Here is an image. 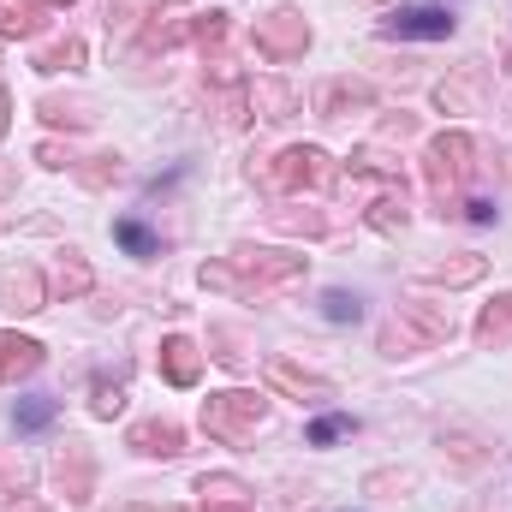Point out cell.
Instances as JSON below:
<instances>
[{
    "label": "cell",
    "mask_w": 512,
    "mask_h": 512,
    "mask_svg": "<svg viewBox=\"0 0 512 512\" xmlns=\"http://www.w3.org/2000/svg\"><path fill=\"white\" fill-rule=\"evenodd\" d=\"M251 179L262 185H274V191H322L328 179H334V161H328V149H316V143H304V149H286V155H274V167H262Z\"/></svg>",
    "instance_id": "3957f363"
},
{
    "label": "cell",
    "mask_w": 512,
    "mask_h": 512,
    "mask_svg": "<svg viewBox=\"0 0 512 512\" xmlns=\"http://www.w3.org/2000/svg\"><path fill=\"white\" fill-rule=\"evenodd\" d=\"M114 239H120L131 256H155V251H161V239H155L143 221H114Z\"/></svg>",
    "instance_id": "d4e9b609"
},
{
    "label": "cell",
    "mask_w": 512,
    "mask_h": 512,
    "mask_svg": "<svg viewBox=\"0 0 512 512\" xmlns=\"http://www.w3.org/2000/svg\"><path fill=\"white\" fill-rule=\"evenodd\" d=\"M268 382L280 387V393H292V399H328V382H322V376H304V370H292L286 358L268 364Z\"/></svg>",
    "instance_id": "5bb4252c"
},
{
    "label": "cell",
    "mask_w": 512,
    "mask_h": 512,
    "mask_svg": "<svg viewBox=\"0 0 512 512\" xmlns=\"http://www.w3.org/2000/svg\"><path fill=\"white\" fill-rule=\"evenodd\" d=\"M197 495H203V501H215V507H251V489H245L239 477H227V471L197 477Z\"/></svg>",
    "instance_id": "ac0fdd59"
},
{
    "label": "cell",
    "mask_w": 512,
    "mask_h": 512,
    "mask_svg": "<svg viewBox=\"0 0 512 512\" xmlns=\"http://www.w3.org/2000/svg\"><path fill=\"white\" fill-rule=\"evenodd\" d=\"M423 173H429V185L447 197V191L471 173V137H465V131H441V137L429 143V155H423Z\"/></svg>",
    "instance_id": "5b68a950"
},
{
    "label": "cell",
    "mask_w": 512,
    "mask_h": 512,
    "mask_svg": "<svg viewBox=\"0 0 512 512\" xmlns=\"http://www.w3.org/2000/svg\"><path fill=\"white\" fill-rule=\"evenodd\" d=\"M370 102H376V90H370L364 78H334L316 108H322V114H346V108H370Z\"/></svg>",
    "instance_id": "4fadbf2b"
},
{
    "label": "cell",
    "mask_w": 512,
    "mask_h": 512,
    "mask_svg": "<svg viewBox=\"0 0 512 512\" xmlns=\"http://www.w3.org/2000/svg\"><path fill=\"white\" fill-rule=\"evenodd\" d=\"M322 316H328V322H358V316H364V298L346 292V286H328V292H322Z\"/></svg>",
    "instance_id": "603a6c76"
},
{
    "label": "cell",
    "mask_w": 512,
    "mask_h": 512,
    "mask_svg": "<svg viewBox=\"0 0 512 512\" xmlns=\"http://www.w3.org/2000/svg\"><path fill=\"white\" fill-rule=\"evenodd\" d=\"M90 411H96V417H120V411H126V387L108 382V376H96V387H90Z\"/></svg>",
    "instance_id": "484cf974"
},
{
    "label": "cell",
    "mask_w": 512,
    "mask_h": 512,
    "mask_svg": "<svg viewBox=\"0 0 512 512\" xmlns=\"http://www.w3.org/2000/svg\"><path fill=\"white\" fill-rule=\"evenodd\" d=\"M6 114H12V96L0 90V137H6Z\"/></svg>",
    "instance_id": "1f68e13d"
},
{
    "label": "cell",
    "mask_w": 512,
    "mask_h": 512,
    "mask_svg": "<svg viewBox=\"0 0 512 512\" xmlns=\"http://www.w3.org/2000/svg\"><path fill=\"white\" fill-rule=\"evenodd\" d=\"M131 512H143V507H131Z\"/></svg>",
    "instance_id": "8d00e7d4"
},
{
    "label": "cell",
    "mask_w": 512,
    "mask_h": 512,
    "mask_svg": "<svg viewBox=\"0 0 512 512\" xmlns=\"http://www.w3.org/2000/svg\"><path fill=\"white\" fill-rule=\"evenodd\" d=\"M465 215H471V221H477V227H489V221H495V215H501V209H495V203H489V197H477V203H465Z\"/></svg>",
    "instance_id": "4dcf8cb0"
},
{
    "label": "cell",
    "mask_w": 512,
    "mask_h": 512,
    "mask_svg": "<svg viewBox=\"0 0 512 512\" xmlns=\"http://www.w3.org/2000/svg\"><path fill=\"white\" fill-rule=\"evenodd\" d=\"M459 30V18L447 6H399L382 18V36H417V42H447Z\"/></svg>",
    "instance_id": "8992f818"
},
{
    "label": "cell",
    "mask_w": 512,
    "mask_h": 512,
    "mask_svg": "<svg viewBox=\"0 0 512 512\" xmlns=\"http://www.w3.org/2000/svg\"><path fill=\"white\" fill-rule=\"evenodd\" d=\"M54 292H60V298H84V292H90V268L78 262V251H66V262L54 268Z\"/></svg>",
    "instance_id": "44dd1931"
},
{
    "label": "cell",
    "mask_w": 512,
    "mask_h": 512,
    "mask_svg": "<svg viewBox=\"0 0 512 512\" xmlns=\"http://www.w3.org/2000/svg\"><path fill=\"white\" fill-rule=\"evenodd\" d=\"M72 66H84V42H54L48 54H36V72H72Z\"/></svg>",
    "instance_id": "cb8c5ba5"
},
{
    "label": "cell",
    "mask_w": 512,
    "mask_h": 512,
    "mask_svg": "<svg viewBox=\"0 0 512 512\" xmlns=\"http://www.w3.org/2000/svg\"><path fill=\"white\" fill-rule=\"evenodd\" d=\"M126 447H137L143 459H179L185 453V429L173 417H149V423H131Z\"/></svg>",
    "instance_id": "52a82bcc"
},
{
    "label": "cell",
    "mask_w": 512,
    "mask_h": 512,
    "mask_svg": "<svg viewBox=\"0 0 512 512\" xmlns=\"http://www.w3.org/2000/svg\"><path fill=\"white\" fill-rule=\"evenodd\" d=\"M6 298H12V310H42V304H48L42 274H36V268H12V274H6Z\"/></svg>",
    "instance_id": "e0dca14e"
},
{
    "label": "cell",
    "mask_w": 512,
    "mask_h": 512,
    "mask_svg": "<svg viewBox=\"0 0 512 512\" xmlns=\"http://www.w3.org/2000/svg\"><path fill=\"white\" fill-rule=\"evenodd\" d=\"M203 512H245V507H215V501H203Z\"/></svg>",
    "instance_id": "836d02e7"
},
{
    "label": "cell",
    "mask_w": 512,
    "mask_h": 512,
    "mask_svg": "<svg viewBox=\"0 0 512 512\" xmlns=\"http://www.w3.org/2000/svg\"><path fill=\"white\" fill-rule=\"evenodd\" d=\"M54 477H60L66 501H78V507H84V501H90V489H96V483H90V477H96V471H90V453H84L78 441H72V447L54 459Z\"/></svg>",
    "instance_id": "8fae6325"
},
{
    "label": "cell",
    "mask_w": 512,
    "mask_h": 512,
    "mask_svg": "<svg viewBox=\"0 0 512 512\" xmlns=\"http://www.w3.org/2000/svg\"><path fill=\"white\" fill-rule=\"evenodd\" d=\"M0 191H12V179H6V173H0Z\"/></svg>",
    "instance_id": "e575fe53"
},
{
    "label": "cell",
    "mask_w": 512,
    "mask_h": 512,
    "mask_svg": "<svg viewBox=\"0 0 512 512\" xmlns=\"http://www.w3.org/2000/svg\"><path fill=\"white\" fill-rule=\"evenodd\" d=\"M399 310H405V316H411V322H417V328H423V340H429V346H435V340H447V334H453V322H447V316H441V310H429V304H423V298H405V304H399Z\"/></svg>",
    "instance_id": "ffe728a7"
},
{
    "label": "cell",
    "mask_w": 512,
    "mask_h": 512,
    "mask_svg": "<svg viewBox=\"0 0 512 512\" xmlns=\"http://www.w3.org/2000/svg\"><path fill=\"white\" fill-rule=\"evenodd\" d=\"M405 221H411V215H405V197H382V203L370 209V227H376V233H405Z\"/></svg>",
    "instance_id": "4316f807"
},
{
    "label": "cell",
    "mask_w": 512,
    "mask_h": 512,
    "mask_svg": "<svg viewBox=\"0 0 512 512\" xmlns=\"http://www.w3.org/2000/svg\"><path fill=\"white\" fill-rule=\"evenodd\" d=\"M256 54L262 60H274V66H286V60H298L304 48H310V24L292 12V6H280V12H268V18H256Z\"/></svg>",
    "instance_id": "277c9868"
},
{
    "label": "cell",
    "mask_w": 512,
    "mask_h": 512,
    "mask_svg": "<svg viewBox=\"0 0 512 512\" xmlns=\"http://www.w3.org/2000/svg\"><path fill=\"white\" fill-rule=\"evenodd\" d=\"M274 221H280V227H292V233H328V221H322V215H304V221H298V215H274Z\"/></svg>",
    "instance_id": "f546056e"
},
{
    "label": "cell",
    "mask_w": 512,
    "mask_h": 512,
    "mask_svg": "<svg viewBox=\"0 0 512 512\" xmlns=\"http://www.w3.org/2000/svg\"><path fill=\"white\" fill-rule=\"evenodd\" d=\"M245 96H251V108H262V120H292V108H298V96L286 84H274V78L245 84Z\"/></svg>",
    "instance_id": "7c38bea8"
},
{
    "label": "cell",
    "mask_w": 512,
    "mask_h": 512,
    "mask_svg": "<svg viewBox=\"0 0 512 512\" xmlns=\"http://www.w3.org/2000/svg\"><path fill=\"white\" fill-rule=\"evenodd\" d=\"M262 411H268V399H262V393H245V387H233V393H209V399H203V429H209L215 441L239 447L256 423H262Z\"/></svg>",
    "instance_id": "7a4b0ae2"
},
{
    "label": "cell",
    "mask_w": 512,
    "mask_h": 512,
    "mask_svg": "<svg viewBox=\"0 0 512 512\" xmlns=\"http://www.w3.org/2000/svg\"><path fill=\"white\" fill-rule=\"evenodd\" d=\"M191 36H197L203 48H215V42H227V12H209L203 24H191Z\"/></svg>",
    "instance_id": "f1b7e54d"
},
{
    "label": "cell",
    "mask_w": 512,
    "mask_h": 512,
    "mask_svg": "<svg viewBox=\"0 0 512 512\" xmlns=\"http://www.w3.org/2000/svg\"><path fill=\"white\" fill-rule=\"evenodd\" d=\"M42 30V0H0V36H36Z\"/></svg>",
    "instance_id": "2e32d148"
},
{
    "label": "cell",
    "mask_w": 512,
    "mask_h": 512,
    "mask_svg": "<svg viewBox=\"0 0 512 512\" xmlns=\"http://www.w3.org/2000/svg\"><path fill=\"white\" fill-rule=\"evenodd\" d=\"M483 268H489L483 256H459V262H441L429 280H435V286H471V280H483Z\"/></svg>",
    "instance_id": "7402d4cb"
},
{
    "label": "cell",
    "mask_w": 512,
    "mask_h": 512,
    "mask_svg": "<svg viewBox=\"0 0 512 512\" xmlns=\"http://www.w3.org/2000/svg\"><path fill=\"white\" fill-rule=\"evenodd\" d=\"M477 96H483V72L471 66V72H459V78H447V84L435 90V108L459 114V108H477Z\"/></svg>",
    "instance_id": "9a60e30c"
},
{
    "label": "cell",
    "mask_w": 512,
    "mask_h": 512,
    "mask_svg": "<svg viewBox=\"0 0 512 512\" xmlns=\"http://www.w3.org/2000/svg\"><path fill=\"white\" fill-rule=\"evenodd\" d=\"M304 268V256L292 251H251V245H239V251L227 256V262H203V286H215V292H251V286H280V280H292Z\"/></svg>",
    "instance_id": "6da1fadb"
},
{
    "label": "cell",
    "mask_w": 512,
    "mask_h": 512,
    "mask_svg": "<svg viewBox=\"0 0 512 512\" xmlns=\"http://www.w3.org/2000/svg\"><path fill=\"white\" fill-rule=\"evenodd\" d=\"M340 435H352V417H346V411H328V417L310 423V447H328V441H340Z\"/></svg>",
    "instance_id": "83f0119b"
},
{
    "label": "cell",
    "mask_w": 512,
    "mask_h": 512,
    "mask_svg": "<svg viewBox=\"0 0 512 512\" xmlns=\"http://www.w3.org/2000/svg\"><path fill=\"white\" fill-rule=\"evenodd\" d=\"M54 417H60V399H48V393H30V399H18V411H12V423H18L24 435L48 429Z\"/></svg>",
    "instance_id": "d6986e66"
},
{
    "label": "cell",
    "mask_w": 512,
    "mask_h": 512,
    "mask_svg": "<svg viewBox=\"0 0 512 512\" xmlns=\"http://www.w3.org/2000/svg\"><path fill=\"white\" fill-rule=\"evenodd\" d=\"M161 376H167L173 387H197V376H203V352H197V340H185V334L161 340Z\"/></svg>",
    "instance_id": "ba28073f"
},
{
    "label": "cell",
    "mask_w": 512,
    "mask_h": 512,
    "mask_svg": "<svg viewBox=\"0 0 512 512\" xmlns=\"http://www.w3.org/2000/svg\"><path fill=\"white\" fill-rule=\"evenodd\" d=\"M42 6H72V0H42Z\"/></svg>",
    "instance_id": "d590c367"
},
{
    "label": "cell",
    "mask_w": 512,
    "mask_h": 512,
    "mask_svg": "<svg viewBox=\"0 0 512 512\" xmlns=\"http://www.w3.org/2000/svg\"><path fill=\"white\" fill-rule=\"evenodd\" d=\"M0 512H48V507H36V501H24V507H0Z\"/></svg>",
    "instance_id": "d6a6232c"
},
{
    "label": "cell",
    "mask_w": 512,
    "mask_h": 512,
    "mask_svg": "<svg viewBox=\"0 0 512 512\" xmlns=\"http://www.w3.org/2000/svg\"><path fill=\"white\" fill-rule=\"evenodd\" d=\"M477 346L483 352H507L512 346V292H495L477 316Z\"/></svg>",
    "instance_id": "9c48e42d"
},
{
    "label": "cell",
    "mask_w": 512,
    "mask_h": 512,
    "mask_svg": "<svg viewBox=\"0 0 512 512\" xmlns=\"http://www.w3.org/2000/svg\"><path fill=\"white\" fill-rule=\"evenodd\" d=\"M36 370H42V346H36L30 334L0 328V376H6V382H18V376H36Z\"/></svg>",
    "instance_id": "30bf717a"
}]
</instances>
